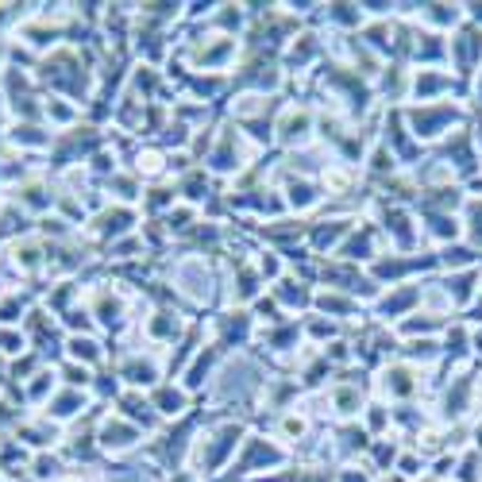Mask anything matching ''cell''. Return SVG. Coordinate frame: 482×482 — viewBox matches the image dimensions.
Listing matches in <instances>:
<instances>
[{"label":"cell","mask_w":482,"mask_h":482,"mask_svg":"<svg viewBox=\"0 0 482 482\" xmlns=\"http://www.w3.org/2000/svg\"><path fill=\"white\" fill-rule=\"evenodd\" d=\"M0 482H4V478H0Z\"/></svg>","instance_id":"obj_18"},{"label":"cell","mask_w":482,"mask_h":482,"mask_svg":"<svg viewBox=\"0 0 482 482\" xmlns=\"http://www.w3.org/2000/svg\"><path fill=\"white\" fill-rule=\"evenodd\" d=\"M155 405L158 413H166V417H182L185 413V390H174V386H163V390H155Z\"/></svg>","instance_id":"obj_5"},{"label":"cell","mask_w":482,"mask_h":482,"mask_svg":"<svg viewBox=\"0 0 482 482\" xmlns=\"http://www.w3.org/2000/svg\"><path fill=\"white\" fill-rule=\"evenodd\" d=\"M240 436H243L240 424H224V429H216L209 436V456H201V467H220L224 456H232V451H235Z\"/></svg>","instance_id":"obj_1"},{"label":"cell","mask_w":482,"mask_h":482,"mask_svg":"<svg viewBox=\"0 0 482 482\" xmlns=\"http://www.w3.org/2000/svg\"><path fill=\"white\" fill-rule=\"evenodd\" d=\"M70 359H73V363H97V359H101V347L93 344L89 336H73V339H70Z\"/></svg>","instance_id":"obj_8"},{"label":"cell","mask_w":482,"mask_h":482,"mask_svg":"<svg viewBox=\"0 0 482 482\" xmlns=\"http://www.w3.org/2000/svg\"><path fill=\"white\" fill-rule=\"evenodd\" d=\"M16 262H20L24 270H35V267H39V251H35L31 243H24V247L16 243Z\"/></svg>","instance_id":"obj_15"},{"label":"cell","mask_w":482,"mask_h":482,"mask_svg":"<svg viewBox=\"0 0 482 482\" xmlns=\"http://www.w3.org/2000/svg\"><path fill=\"white\" fill-rule=\"evenodd\" d=\"M27 352V336L20 332V328H0V355L16 359Z\"/></svg>","instance_id":"obj_7"},{"label":"cell","mask_w":482,"mask_h":482,"mask_svg":"<svg viewBox=\"0 0 482 482\" xmlns=\"http://www.w3.org/2000/svg\"><path fill=\"white\" fill-rule=\"evenodd\" d=\"M12 143H24V147H46L51 143V135H46L43 128H35V124H27V120H20V124L12 128Z\"/></svg>","instance_id":"obj_6"},{"label":"cell","mask_w":482,"mask_h":482,"mask_svg":"<svg viewBox=\"0 0 482 482\" xmlns=\"http://www.w3.org/2000/svg\"><path fill=\"white\" fill-rule=\"evenodd\" d=\"M317 193L309 182H289V205H297V209H305V205H313Z\"/></svg>","instance_id":"obj_12"},{"label":"cell","mask_w":482,"mask_h":482,"mask_svg":"<svg viewBox=\"0 0 482 482\" xmlns=\"http://www.w3.org/2000/svg\"><path fill=\"white\" fill-rule=\"evenodd\" d=\"M54 390V371H35L27 378V394H31V401H51L46 394Z\"/></svg>","instance_id":"obj_9"},{"label":"cell","mask_w":482,"mask_h":482,"mask_svg":"<svg viewBox=\"0 0 482 482\" xmlns=\"http://www.w3.org/2000/svg\"><path fill=\"white\" fill-rule=\"evenodd\" d=\"M124 378L131 386H150L158 378V371H155V363H139V359H131V363L124 366Z\"/></svg>","instance_id":"obj_10"},{"label":"cell","mask_w":482,"mask_h":482,"mask_svg":"<svg viewBox=\"0 0 482 482\" xmlns=\"http://www.w3.org/2000/svg\"><path fill=\"white\" fill-rule=\"evenodd\" d=\"M62 374H66V382H70V386H89V382H93V378H89V366H78V363H66Z\"/></svg>","instance_id":"obj_14"},{"label":"cell","mask_w":482,"mask_h":482,"mask_svg":"<svg viewBox=\"0 0 482 482\" xmlns=\"http://www.w3.org/2000/svg\"><path fill=\"white\" fill-rule=\"evenodd\" d=\"M305 128H309V116H294V120H289V124H286V139H301V135H305Z\"/></svg>","instance_id":"obj_17"},{"label":"cell","mask_w":482,"mask_h":482,"mask_svg":"<svg viewBox=\"0 0 482 482\" xmlns=\"http://www.w3.org/2000/svg\"><path fill=\"white\" fill-rule=\"evenodd\" d=\"M24 317V297H8L4 305H0V328H8L12 320Z\"/></svg>","instance_id":"obj_13"},{"label":"cell","mask_w":482,"mask_h":482,"mask_svg":"<svg viewBox=\"0 0 482 482\" xmlns=\"http://www.w3.org/2000/svg\"><path fill=\"white\" fill-rule=\"evenodd\" d=\"M20 193H24V201L31 205V209H43V205H51V197H43V185H24Z\"/></svg>","instance_id":"obj_16"},{"label":"cell","mask_w":482,"mask_h":482,"mask_svg":"<svg viewBox=\"0 0 482 482\" xmlns=\"http://www.w3.org/2000/svg\"><path fill=\"white\" fill-rule=\"evenodd\" d=\"M31 467H35V478H43V482L62 475V459H58V456H46V451H43V456H35Z\"/></svg>","instance_id":"obj_11"},{"label":"cell","mask_w":482,"mask_h":482,"mask_svg":"<svg viewBox=\"0 0 482 482\" xmlns=\"http://www.w3.org/2000/svg\"><path fill=\"white\" fill-rule=\"evenodd\" d=\"M81 405H85V398H81L78 390H62L58 398L46 401V417H54V421H70L73 413L81 409Z\"/></svg>","instance_id":"obj_4"},{"label":"cell","mask_w":482,"mask_h":482,"mask_svg":"<svg viewBox=\"0 0 482 482\" xmlns=\"http://www.w3.org/2000/svg\"><path fill=\"white\" fill-rule=\"evenodd\" d=\"M267 463H282V451L267 440H247V456L235 463L232 471H251V467H267Z\"/></svg>","instance_id":"obj_3"},{"label":"cell","mask_w":482,"mask_h":482,"mask_svg":"<svg viewBox=\"0 0 482 482\" xmlns=\"http://www.w3.org/2000/svg\"><path fill=\"white\" fill-rule=\"evenodd\" d=\"M135 440H139V429H135V424H128V421H120V417L101 424V443H105L108 451H128Z\"/></svg>","instance_id":"obj_2"}]
</instances>
